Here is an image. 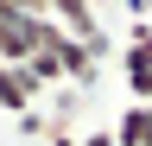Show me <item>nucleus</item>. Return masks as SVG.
I'll use <instances>...</instances> for the list:
<instances>
[{"label":"nucleus","mask_w":152,"mask_h":146,"mask_svg":"<svg viewBox=\"0 0 152 146\" xmlns=\"http://www.w3.org/2000/svg\"><path fill=\"white\" fill-rule=\"evenodd\" d=\"M51 19L70 32V38H102V19H95V0H51Z\"/></svg>","instance_id":"nucleus-1"},{"label":"nucleus","mask_w":152,"mask_h":146,"mask_svg":"<svg viewBox=\"0 0 152 146\" xmlns=\"http://www.w3.org/2000/svg\"><path fill=\"white\" fill-rule=\"evenodd\" d=\"M32 102H38L32 76H26V70H13V64H0V114L26 121V114H32Z\"/></svg>","instance_id":"nucleus-2"},{"label":"nucleus","mask_w":152,"mask_h":146,"mask_svg":"<svg viewBox=\"0 0 152 146\" xmlns=\"http://www.w3.org/2000/svg\"><path fill=\"white\" fill-rule=\"evenodd\" d=\"M26 76H32V89H57V83H64L57 51H45V45H38V51H32V64H26Z\"/></svg>","instance_id":"nucleus-3"},{"label":"nucleus","mask_w":152,"mask_h":146,"mask_svg":"<svg viewBox=\"0 0 152 146\" xmlns=\"http://www.w3.org/2000/svg\"><path fill=\"white\" fill-rule=\"evenodd\" d=\"M76 146H114V134H83Z\"/></svg>","instance_id":"nucleus-4"},{"label":"nucleus","mask_w":152,"mask_h":146,"mask_svg":"<svg viewBox=\"0 0 152 146\" xmlns=\"http://www.w3.org/2000/svg\"><path fill=\"white\" fill-rule=\"evenodd\" d=\"M0 13H7V19H26V13H19V0H0Z\"/></svg>","instance_id":"nucleus-5"},{"label":"nucleus","mask_w":152,"mask_h":146,"mask_svg":"<svg viewBox=\"0 0 152 146\" xmlns=\"http://www.w3.org/2000/svg\"><path fill=\"white\" fill-rule=\"evenodd\" d=\"M146 19H152V0H146Z\"/></svg>","instance_id":"nucleus-6"}]
</instances>
